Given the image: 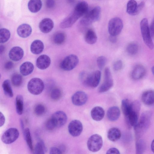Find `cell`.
<instances>
[{
  "mask_svg": "<svg viewBox=\"0 0 154 154\" xmlns=\"http://www.w3.org/2000/svg\"><path fill=\"white\" fill-rule=\"evenodd\" d=\"M19 133L15 128H11L5 131L3 134L1 140L2 142L6 144L11 143L18 138Z\"/></svg>",
  "mask_w": 154,
  "mask_h": 154,
  "instance_id": "obj_12",
  "label": "cell"
},
{
  "mask_svg": "<svg viewBox=\"0 0 154 154\" xmlns=\"http://www.w3.org/2000/svg\"><path fill=\"white\" fill-rule=\"evenodd\" d=\"M140 28L144 42L149 48L152 49L154 48V44L150 35L148 21L146 18H144L141 20Z\"/></svg>",
  "mask_w": 154,
  "mask_h": 154,
  "instance_id": "obj_4",
  "label": "cell"
},
{
  "mask_svg": "<svg viewBox=\"0 0 154 154\" xmlns=\"http://www.w3.org/2000/svg\"><path fill=\"white\" fill-rule=\"evenodd\" d=\"M69 133L72 136L77 137L80 135L83 130V125L81 122L75 119L72 121L68 126Z\"/></svg>",
  "mask_w": 154,
  "mask_h": 154,
  "instance_id": "obj_13",
  "label": "cell"
},
{
  "mask_svg": "<svg viewBox=\"0 0 154 154\" xmlns=\"http://www.w3.org/2000/svg\"><path fill=\"white\" fill-rule=\"evenodd\" d=\"M17 33L18 35L22 38H26L29 36L32 32L31 26L26 23L20 25L17 29Z\"/></svg>",
  "mask_w": 154,
  "mask_h": 154,
  "instance_id": "obj_20",
  "label": "cell"
},
{
  "mask_svg": "<svg viewBox=\"0 0 154 154\" xmlns=\"http://www.w3.org/2000/svg\"><path fill=\"white\" fill-rule=\"evenodd\" d=\"M54 26L53 20L50 18H46L42 20L39 24V28L43 33H47L52 29Z\"/></svg>",
  "mask_w": 154,
  "mask_h": 154,
  "instance_id": "obj_16",
  "label": "cell"
},
{
  "mask_svg": "<svg viewBox=\"0 0 154 154\" xmlns=\"http://www.w3.org/2000/svg\"><path fill=\"white\" fill-rule=\"evenodd\" d=\"M68 2L70 4H72L74 2L75 0H67Z\"/></svg>",
  "mask_w": 154,
  "mask_h": 154,
  "instance_id": "obj_56",
  "label": "cell"
},
{
  "mask_svg": "<svg viewBox=\"0 0 154 154\" xmlns=\"http://www.w3.org/2000/svg\"><path fill=\"white\" fill-rule=\"evenodd\" d=\"M101 75V72L98 70L94 71L90 74L87 73L82 83L90 88H96L99 84Z\"/></svg>",
  "mask_w": 154,
  "mask_h": 154,
  "instance_id": "obj_6",
  "label": "cell"
},
{
  "mask_svg": "<svg viewBox=\"0 0 154 154\" xmlns=\"http://www.w3.org/2000/svg\"><path fill=\"white\" fill-rule=\"evenodd\" d=\"M45 108L44 106L41 104L37 105L34 109L35 114L39 116L42 115L45 113Z\"/></svg>",
  "mask_w": 154,
  "mask_h": 154,
  "instance_id": "obj_43",
  "label": "cell"
},
{
  "mask_svg": "<svg viewBox=\"0 0 154 154\" xmlns=\"http://www.w3.org/2000/svg\"><path fill=\"white\" fill-rule=\"evenodd\" d=\"M143 102L147 105H151L154 104V91L148 90L144 92L141 96Z\"/></svg>",
  "mask_w": 154,
  "mask_h": 154,
  "instance_id": "obj_22",
  "label": "cell"
},
{
  "mask_svg": "<svg viewBox=\"0 0 154 154\" xmlns=\"http://www.w3.org/2000/svg\"><path fill=\"white\" fill-rule=\"evenodd\" d=\"M103 141L102 137L99 134H95L91 135L88 139L87 145L89 150L96 152L102 148Z\"/></svg>",
  "mask_w": 154,
  "mask_h": 154,
  "instance_id": "obj_9",
  "label": "cell"
},
{
  "mask_svg": "<svg viewBox=\"0 0 154 154\" xmlns=\"http://www.w3.org/2000/svg\"><path fill=\"white\" fill-rule=\"evenodd\" d=\"M138 45L134 42H131L127 46L126 51L128 53L132 55L136 54L138 51Z\"/></svg>",
  "mask_w": 154,
  "mask_h": 154,
  "instance_id": "obj_37",
  "label": "cell"
},
{
  "mask_svg": "<svg viewBox=\"0 0 154 154\" xmlns=\"http://www.w3.org/2000/svg\"><path fill=\"white\" fill-rule=\"evenodd\" d=\"M91 114L93 120L98 121L101 120L104 117L105 112L102 107L97 106L92 109L91 111Z\"/></svg>",
  "mask_w": 154,
  "mask_h": 154,
  "instance_id": "obj_21",
  "label": "cell"
},
{
  "mask_svg": "<svg viewBox=\"0 0 154 154\" xmlns=\"http://www.w3.org/2000/svg\"><path fill=\"white\" fill-rule=\"evenodd\" d=\"M106 154H120L119 150L115 148H112L109 149L106 152Z\"/></svg>",
  "mask_w": 154,
  "mask_h": 154,
  "instance_id": "obj_49",
  "label": "cell"
},
{
  "mask_svg": "<svg viewBox=\"0 0 154 154\" xmlns=\"http://www.w3.org/2000/svg\"><path fill=\"white\" fill-rule=\"evenodd\" d=\"M121 133L120 130L118 128L113 127L109 130L107 133V137L111 141L115 142L120 138Z\"/></svg>",
  "mask_w": 154,
  "mask_h": 154,
  "instance_id": "obj_26",
  "label": "cell"
},
{
  "mask_svg": "<svg viewBox=\"0 0 154 154\" xmlns=\"http://www.w3.org/2000/svg\"><path fill=\"white\" fill-rule=\"evenodd\" d=\"M97 36L93 30L90 29L86 32L85 35V40L87 43L92 45L95 43L97 41Z\"/></svg>",
  "mask_w": 154,
  "mask_h": 154,
  "instance_id": "obj_28",
  "label": "cell"
},
{
  "mask_svg": "<svg viewBox=\"0 0 154 154\" xmlns=\"http://www.w3.org/2000/svg\"><path fill=\"white\" fill-rule=\"evenodd\" d=\"M11 35L10 31L8 29L3 28L0 29V43H3L7 42L9 39Z\"/></svg>",
  "mask_w": 154,
  "mask_h": 154,
  "instance_id": "obj_36",
  "label": "cell"
},
{
  "mask_svg": "<svg viewBox=\"0 0 154 154\" xmlns=\"http://www.w3.org/2000/svg\"><path fill=\"white\" fill-rule=\"evenodd\" d=\"M45 150V147L42 141L38 142L36 144L34 149V153L44 154Z\"/></svg>",
  "mask_w": 154,
  "mask_h": 154,
  "instance_id": "obj_40",
  "label": "cell"
},
{
  "mask_svg": "<svg viewBox=\"0 0 154 154\" xmlns=\"http://www.w3.org/2000/svg\"><path fill=\"white\" fill-rule=\"evenodd\" d=\"M79 59L76 55L70 54L66 57L61 61L60 67L63 70L69 71L71 70L77 65Z\"/></svg>",
  "mask_w": 154,
  "mask_h": 154,
  "instance_id": "obj_8",
  "label": "cell"
},
{
  "mask_svg": "<svg viewBox=\"0 0 154 154\" xmlns=\"http://www.w3.org/2000/svg\"><path fill=\"white\" fill-rule=\"evenodd\" d=\"M140 106V103L138 100L131 103L130 111L125 117L127 123L130 126L134 127L138 122Z\"/></svg>",
  "mask_w": 154,
  "mask_h": 154,
  "instance_id": "obj_2",
  "label": "cell"
},
{
  "mask_svg": "<svg viewBox=\"0 0 154 154\" xmlns=\"http://www.w3.org/2000/svg\"><path fill=\"white\" fill-rule=\"evenodd\" d=\"M101 9L96 6L88 11L80 21V24L83 26H88L97 21L100 18Z\"/></svg>",
  "mask_w": 154,
  "mask_h": 154,
  "instance_id": "obj_3",
  "label": "cell"
},
{
  "mask_svg": "<svg viewBox=\"0 0 154 154\" xmlns=\"http://www.w3.org/2000/svg\"><path fill=\"white\" fill-rule=\"evenodd\" d=\"M51 62L50 58L46 55H42L37 59L36 65L37 67L41 69H45L50 66Z\"/></svg>",
  "mask_w": 154,
  "mask_h": 154,
  "instance_id": "obj_19",
  "label": "cell"
},
{
  "mask_svg": "<svg viewBox=\"0 0 154 154\" xmlns=\"http://www.w3.org/2000/svg\"><path fill=\"white\" fill-rule=\"evenodd\" d=\"M44 48L43 43L39 40H36L33 41L30 46L31 52L35 54L41 53L43 51Z\"/></svg>",
  "mask_w": 154,
  "mask_h": 154,
  "instance_id": "obj_24",
  "label": "cell"
},
{
  "mask_svg": "<svg viewBox=\"0 0 154 154\" xmlns=\"http://www.w3.org/2000/svg\"><path fill=\"white\" fill-rule=\"evenodd\" d=\"M151 149L152 152L154 153V139L152 142L151 145Z\"/></svg>",
  "mask_w": 154,
  "mask_h": 154,
  "instance_id": "obj_54",
  "label": "cell"
},
{
  "mask_svg": "<svg viewBox=\"0 0 154 154\" xmlns=\"http://www.w3.org/2000/svg\"><path fill=\"white\" fill-rule=\"evenodd\" d=\"M151 113L146 111L143 113L137 124L134 127L136 137L139 139L148 128L150 123Z\"/></svg>",
  "mask_w": 154,
  "mask_h": 154,
  "instance_id": "obj_1",
  "label": "cell"
},
{
  "mask_svg": "<svg viewBox=\"0 0 154 154\" xmlns=\"http://www.w3.org/2000/svg\"><path fill=\"white\" fill-rule=\"evenodd\" d=\"M146 73V69L143 66L141 65H137L132 70L131 77L133 79L139 80L144 76Z\"/></svg>",
  "mask_w": 154,
  "mask_h": 154,
  "instance_id": "obj_18",
  "label": "cell"
},
{
  "mask_svg": "<svg viewBox=\"0 0 154 154\" xmlns=\"http://www.w3.org/2000/svg\"><path fill=\"white\" fill-rule=\"evenodd\" d=\"M24 136L27 144L31 150H33L32 141L29 129L27 128L24 131Z\"/></svg>",
  "mask_w": 154,
  "mask_h": 154,
  "instance_id": "obj_38",
  "label": "cell"
},
{
  "mask_svg": "<svg viewBox=\"0 0 154 154\" xmlns=\"http://www.w3.org/2000/svg\"><path fill=\"white\" fill-rule=\"evenodd\" d=\"M16 109L17 112L19 115L22 114L23 108V98L21 95H17L15 100Z\"/></svg>",
  "mask_w": 154,
  "mask_h": 154,
  "instance_id": "obj_30",
  "label": "cell"
},
{
  "mask_svg": "<svg viewBox=\"0 0 154 154\" xmlns=\"http://www.w3.org/2000/svg\"><path fill=\"white\" fill-rule=\"evenodd\" d=\"M145 5L144 2H141L138 5L137 9V14H138L143 8Z\"/></svg>",
  "mask_w": 154,
  "mask_h": 154,
  "instance_id": "obj_52",
  "label": "cell"
},
{
  "mask_svg": "<svg viewBox=\"0 0 154 154\" xmlns=\"http://www.w3.org/2000/svg\"><path fill=\"white\" fill-rule=\"evenodd\" d=\"M66 36L65 34L63 32H58L55 34L53 37V41L57 45H61L65 41Z\"/></svg>",
  "mask_w": 154,
  "mask_h": 154,
  "instance_id": "obj_34",
  "label": "cell"
},
{
  "mask_svg": "<svg viewBox=\"0 0 154 154\" xmlns=\"http://www.w3.org/2000/svg\"><path fill=\"white\" fill-rule=\"evenodd\" d=\"M151 70L153 74L154 75V66L152 67Z\"/></svg>",
  "mask_w": 154,
  "mask_h": 154,
  "instance_id": "obj_57",
  "label": "cell"
},
{
  "mask_svg": "<svg viewBox=\"0 0 154 154\" xmlns=\"http://www.w3.org/2000/svg\"><path fill=\"white\" fill-rule=\"evenodd\" d=\"M49 153L50 154H60L62 153V151L59 149L53 147L50 148Z\"/></svg>",
  "mask_w": 154,
  "mask_h": 154,
  "instance_id": "obj_46",
  "label": "cell"
},
{
  "mask_svg": "<svg viewBox=\"0 0 154 154\" xmlns=\"http://www.w3.org/2000/svg\"><path fill=\"white\" fill-rule=\"evenodd\" d=\"M2 87L5 94L8 97H12L13 93L10 81L8 79L5 80L3 82Z\"/></svg>",
  "mask_w": 154,
  "mask_h": 154,
  "instance_id": "obj_31",
  "label": "cell"
},
{
  "mask_svg": "<svg viewBox=\"0 0 154 154\" xmlns=\"http://www.w3.org/2000/svg\"><path fill=\"white\" fill-rule=\"evenodd\" d=\"M151 37H154V19L152 21L149 29Z\"/></svg>",
  "mask_w": 154,
  "mask_h": 154,
  "instance_id": "obj_50",
  "label": "cell"
},
{
  "mask_svg": "<svg viewBox=\"0 0 154 154\" xmlns=\"http://www.w3.org/2000/svg\"><path fill=\"white\" fill-rule=\"evenodd\" d=\"M55 5L54 0H47L46 2V5L48 8H51L54 7Z\"/></svg>",
  "mask_w": 154,
  "mask_h": 154,
  "instance_id": "obj_47",
  "label": "cell"
},
{
  "mask_svg": "<svg viewBox=\"0 0 154 154\" xmlns=\"http://www.w3.org/2000/svg\"><path fill=\"white\" fill-rule=\"evenodd\" d=\"M83 16L80 13L74 9L73 11L60 23V26L63 29L70 28Z\"/></svg>",
  "mask_w": 154,
  "mask_h": 154,
  "instance_id": "obj_11",
  "label": "cell"
},
{
  "mask_svg": "<svg viewBox=\"0 0 154 154\" xmlns=\"http://www.w3.org/2000/svg\"><path fill=\"white\" fill-rule=\"evenodd\" d=\"M0 126H2L5 122V118L4 115L0 112Z\"/></svg>",
  "mask_w": 154,
  "mask_h": 154,
  "instance_id": "obj_51",
  "label": "cell"
},
{
  "mask_svg": "<svg viewBox=\"0 0 154 154\" xmlns=\"http://www.w3.org/2000/svg\"><path fill=\"white\" fill-rule=\"evenodd\" d=\"M11 82L13 85L16 87L20 86L23 82L22 76L18 73L13 74L11 78Z\"/></svg>",
  "mask_w": 154,
  "mask_h": 154,
  "instance_id": "obj_39",
  "label": "cell"
},
{
  "mask_svg": "<svg viewBox=\"0 0 154 154\" xmlns=\"http://www.w3.org/2000/svg\"><path fill=\"white\" fill-rule=\"evenodd\" d=\"M5 50L4 46L3 45H0V54H1Z\"/></svg>",
  "mask_w": 154,
  "mask_h": 154,
  "instance_id": "obj_55",
  "label": "cell"
},
{
  "mask_svg": "<svg viewBox=\"0 0 154 154\" xmlns=\"http://www.w3.org/2000/svg\"><path fill=\"white\" fill-rule=\"evenodd\" d=\"M46 127L49 130H52L56 127L54 123L51 118L46 122Z\"/></svg>",
  "mask_w": 154,
  "mask_h": 154,
  "instance_id": "obj_45",
  "label": "cell"
},
{
  "mask_svg": "<svg viewBox=\"0 0 154 154\" xmlns=\"http://www.w3.org/2000/svg\"><path fill=\"white\" fill-rule=\"evenodd\" d=\"M74 9L84 15L88 12V5L87 2L85 1H81L76 4Z\"/></svg>",
  "mask_w": 154,
  "mask_h": 154,
  "instance_id": "obj_33",
  "label": "cell"
},
{
  "mask_svg": "<svg viewBox=\"0 0 154 154\" xmlns=\"http://www.w3.org/2000/svg\"><path fill=\"white\" fill-rule=\"evenodd\" d=\"M44 86V83L41 79L34 78L29 82L27 84V89L31 94L38 95L42 92Z\"/></svg>",
  "mask_w": 154,
  "mask_h": 154,
  "instance_id": "obj_5",
  "label": "cell"
},
{
  "mask_svg": "<svg viewBox=\"0 0 154 154\" xmlns=\"http://www.w3.org/2000/svg\"><path fill=\"white\" fill-rule=\"evenodd\" d=\"M114 84L111 73L109 68L106 67L104 72V78L103 83L98 88L99 93H104L109 90Z\"/></svg>",
  "mask_w": 154,
  "mask_h": 154,
  "instance_id": "obj_10",
  "label": "cell"
},
{
  "mask_svg": "<svg viewBox=\"0 0 154 154\" xmlns=\"http://www.w3.org/2000/svg\"><path fill=\"white\" fill-rule=\"evenodd\" d=\"M61 95V90L59 88H55L52 90L51 93V97L52 99L56 100L60 98Z\"/></svg>",
  "mask_w": 154,
  "mask_h": 154,
  "instance_id": "obj_41",
  "label": "cell"
},
{
  "mask_svg": "<svg viewBox=\"0 0 154 154\" xmlns=\"http://www.w3.org/2000/svg\"><path fill=\"white\" fill-rule=\"evenodd\" d=\"M23 54V51L21 48L19 46H15L10 50L8 55L11 60L15 61H17L22 58Z\"/></svg>",
  "mask_w": 154,
  "mask_h": 154,
  "instance_id": "obj_17",
  "label": "cell"
},
{
  "mask_svg": "<svg viewBox=\"0 0 154 154\" xmlns=\"http://www.w3.org/2000/svg\"><path fill=\"white\" fill-rule=\"evenodd\" d=\"M34 66L31 62L26 61L23 63L20 66V73L23 76H27L33 72Z\"/></svg>",
  "mask_w": 154,
  "mask_h": 154,
  "instance_id": "obj_25",
  "label": "cell"
},
{
  "mask_svg": "<svg viewBox=\"0 0 154 154\" xmlns=\"http://www.w3.org/2000/svg\"><path fill=\"white\" fill-rule=\"evenodd\" d=\"M120 114V110L119 107L116 106L110 107L109 109L107 112V117L111 121H114L117 120Z\"/></svg>",
  "mask_w": 154,
  "mask_h": 154,
  "instance_id": "obj_23",
  "label": "cell"
},
{
  "mask_svg": "<svg viewBox=\"0 0 154 154\" xmlns=\"http://www.w3.org/2000/svg\"><path fill=\"white\" fill-rule=\"evenodd\" d=\"M131 103L127 99L123 100L121 102V107L122 112L125 116L129 114L131 107Z\"/></svg>",
  "mask_w": 154,
  "mask_h": 154,
  "instance_id": "obj_32",
  "label": "cell"
},
{
  "mask_svg": "<svg viewBox=\"0 0 154 154\" xmlns=\"http://www.w3.org/2000/svg\"><path fill=\"white\" fill-rule=\"evenodd\" d=\"M42 5L41 0H29L28 3V7L31 12L35 13L40 10Z\"/></svg>",
  "mask_w": 154,
  "mask_h": 154,
  "instance_id": "obj_27",
  "label": "cell"
},
{
  "mask_svg": "<svg viewBox=\"0 0 154 154\" xmlns=\"http://www.w3.org/2000/svg\"><path fill=\"white\" fill-rule=\"evenodd\" d=\"M71 100L73 104L77 106H81L86 103L88 100V96L85 92L79 91L73 95Z\"/></svg>",
  "mask_w": 154,
  "mask_h": 154,
  "instance_id": "obj_15",
  "label": "cell"
},
{
  "mask_svg": "<svg viewBox=\"0 0 154 154\" xmlns=\"http://www.w3.org/2000/svg\"><path fill=\"white\" fill-rule=\"evenodd\" d=\"M138 5L135 0H130L127 5V12L131 15L137 14Z\"/></svg>",
  "mask_w": 154,
  "mask_h": 154,
  "instance_id": "obj_29",
  "label": "cell"
},
{
  "mask_svg": "<svg viewBox=\"0 0 154 154\" xmlns=\"http://www.w3.org/2000/svg\"><path fill=\"white\" fill-rule=\"evenodd\" d=\"M123 64L121 60H118L115 61L113 64V69L116 71L120 70L122 68Z\"/></svg>",
  "mask_w": 154,
  "mask_h": 154,
  "instance_id": "obj_44",
  "label": "cell"
},
{
  "mask_svg": "<svg viewBox=\"0 0 154 154\" xmlns=\"http://www.w3.org/2000/svg\"><path fill=\"white\" fill-rule=\"evenodd\" d=\"M51 118L55 123L56 127H60L64 125L67 120L66 113L61 111H57L54 113Z\"/></svg>",
  "mask_w": 154,
  "mask_h": 154,
  "instance_id": "obj_14",
  "label": "cell"
},
{
  "mask_svg": "<svg viewBox=\"0 0 154 154\" xmlns=\"http://www.w3.org/2000/svg\"><path fill=\"white\" fill-rule=\"evenodd\" d=\"M96 62L98 68L101 70L104 67L106 64V59L104 56H100L97 58Z\"/></svg>",
  "mask_w": 154,
  "mask_h": 154,
  "instance_id": "obj_42",
  "label": "cell"
},
{
  "mask_svg": "<svg viewBox=\"0 0 154 154\" xmlns=\"http://www.w3.org/2000/svg\"><path fill=\"white\" fill-rule=\"evenodd\" d=\"M109 41L112 43H115L116 42L117 38L116 36L110 35L109 37Z\"/></svg>",
  "mask_w": 154,
  "mask_h": 154,
  "instance_id": "obj_53",
  "label": "cell"
},
{
  "mask_svg": "<svg viewBox=\"0 0 154 154\" xmlns=\"http://www.w3.org/2000/svg\"><path fill=\"white\" fill-rule=\"evenodd\" d=\"M146 148V144L142 139H137L136 143V153L142 154L144 153Z\"/></svg>",
  "mask_w": 154,
  "mask_h": 154,
  "instance_id": "obj_35",
  "label": "cell"
},
{
  "mask_svg": "<svg viewBox=\"0 0 154 154\" xmlns=\"http://www.w3.org/2000/svg\"><path fill=\"white\" fill-rule=\"evenodd\" d=\"M13 66V63L11 61H8L5 63L4 68L6 69L9 70L12 69Z\"/></svg>",
  "mask_w": 154,
  "mask_h": 154,
  "instance_id": "obj_48",
  "label": "cell"
},
{
  "mask_svg": "<svg viewBox=\"0 0 154 154\" xmlns=\"http://www.w3.org/2000/svg\"><path fill=\"white\" fill-rule=\"evenodd\" d=\"M123 27V22L120 18H113L109 22L108 30L110 35L117 36L121 32Z\"/></svg>",
  "mask_w": 154,
  "mask_h": 154,
  "instance_id": "obj_7",
  "label": "cell"
}]
</instances>
